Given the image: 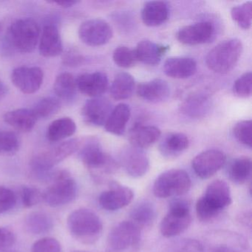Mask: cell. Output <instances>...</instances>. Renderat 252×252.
<instances>
[{"mask_svg":"<svg viewBox=\"0 0 252 252\" xmlns=\"http://www.w3.org/2000/svg\"><path fill=\"white\" fill-rule=\"evenodd\" d=\"M232 203L231 189L222 180H215L206 187V191L196 203V213L202 222H211Z\"/></svg>","mask_w":252,"mask_h":252,"instance_id":"cell-1","label":"cell"},{"mask_svg":"<svg viewBox=\"0 0 252 252\" xmlns=\"http://www.w3.org/2000/svg\"><path fill=\"white\" fill-rule=\"evenodd\" d=\"M79 158L84 164L91 171L95 181H106L109 176L116 173L119 165L111 156L103 151L99 141L91 137L82 147Z\"/></svg>","mask_w":252,"mask_h":252,"instance_id":"cell-2","label":"cell"},{"mask_svg":"<svg viewBox=\"0 0 252 252\" xmlns=\"http://www.w3.org/2000/svg\"><path fill=\"white\" fill-rule=\"evenodd\" d=\"M67 225L72 236L84 244H94L102 233L103 224L99 217L85 208L71 212L67 218Z\"/></svg>","mask_w":252,"mask_h":252,"instance_id":"cell-3","label":"cell"},{"mask_svg":"<svg viewBox=\"0 0 252 252\" xmlns=\"http://www.w3.org/2000/svg\"><path fill=\"white\" fill-rule=\"evenodd\" d=\"M243 52L238 39H230L218 44L206 56L207 67L217 73H226L234 68Z\"/></svg>","mask_w":252,"mask_h":252,"instance_id":"cell-4","label":"cell"},{"mask_svg":"<svg viewBox=\"0 0 252 252\" xmlns=\"http://www.w3.org/2000/svg\"><path fill=\"white\" fill-rule=\"evenodd\" d=\"M40 38L39 25L33 19L23 18L11 24L8 32V45L20 53L34 51Z\"/></svg>","mask_w":252,"mask_h":252,"instance_id":"cell-5","label":"cell"},{"mask_svg":"<svg viewBox=\"0 0 252 252\" xmlns=\"http://www.w3.org/2000/svg\"><path fill=\"white\" fill-rule=\"evenodd\" d=\"M191 185V178L186 171L170 169L158 177L153 185V193L159 198L182 195L188 192Z\"/></svg>","mask_w":252,"mask_h":252,"instance_id":"cell-6","label":"cell"},{"mask_svg":"<svg viewBox=\"0 0 252 252\" xmlns=\"http://www.w3.org/2000/svg\"><path fill=\"white\" fill-rule=\"evenodd\" d=\"M191 222L190 203L184 199L174 200L160 222V232L166 237H173L184 232Z\"/></svg>","mask_w":252,"mask_h":252,"instance_id":"cell-7","label":"cell"},{"mask_svg":"<svg viewBox=\"0 0 252 252\" xmlns=\"http://www.w3.org/2000/svg\"><path fill=\"white\" fill-rule=\"evenodd\" d=\"M77 185L66 171L56 175L54 181L42 194V199L51 207L68 204L76 198Z\"/></svg>","mask_w":252,"mask_h":252,"instance_id":"cell-8","label":"cell"},{"mask_svg":"<svg viewBox=\"0 0 252 252\" xmlns=\"http://www.w3.org/2000/svg\"><path fill=\"white\" fill-rule=\"evenodd\" d=\"M82 141L78 138L64 141L33 158L32 160V166L39 173L48 172L79 150Z\"/></svg>","mask_w":252,"mask_h":252,"instance_id":"cell-9","label":"cell"},{"mask_svg":"<svg viewBox=\"0 0 252 252\" xmlns=\"http://www.w3.org/2000/svg\"><path fill=\"white\" fill-rule=\"evenodd\" d=\"M141 241V228L132 221L118 223L110 231L107 238L110 250L116 252L135 249Z\"/></svg>","mask_w":252,"mask_h":252,"instance_id":"cell-10","label":"cell"},{"mask_svg":"<svg viewBox=\"0 0 252 252\" xmlns=\"http://www.w3.org/2000/svg\"><path fill=\"white\" fill-rule=\"evenodd\" d=\"M113 35L111 26L101 19L87 20L79 29V38L88 46H102L108 43Z\"/></svg>","mask_w":252,"mask_h":252,"instance_id":"cell-11","label":"cell"},{"mask_svg":"<svg viewBox=\"0 0 252 252\" xmlns=\"http://www.w3.org/2000/svg\"><path fill=\"white\" fill-rule=\"evenodd\" d=\"M128 175L138 178L150 169V159L142 149L133 146L124 147L119 154V163Z\"/></svg>","mask_w":252,"mask_h":252,"instance_id":"cell-12","label":"cell"},{"mask_svg":"<svg viewBox=\"0 0 252 252\" xmlns=\"http://www.w3.org/2000/svg\"><path fill=\"white\" fill-rule=\"evenodd\" d=\"M226 156L220 150H208L194 157L191 166L194 173L201 179H208L222 169Z\"/></svg>","mask_w":252,"mask_h":252,"instance_id":"cell-13","label":"cell"},{"mask_svg":"<svg viewBox=\"0 0 252 252\" xmlns=\"http://www.w3.org/2000/svg\"><path fill=\"white\" fill-rule=\"evenodd\" d=\"M43 70L39 67L22 66L14 69L11 81L14 86L25 94L37 92L43 83Z\"/></svg>","mask_w":252,"mask_h":252,"instance_id":"cell-14","label":"cell"},{"mask_svg":"<svg viewBox=\"0 0 252 252\" xmlns=\"http://www.w3.org/2000/svg\"><path fill=\"white\" fill-rule=\"evenodd\" d=\"M133 197V191L130 188L113 182L108 190L100 194L98 202L103 209L114 212L128 206Z\"/></svg>","mask_w":252,"mask_h":252,"instance_id":"cell-15","label":"cell"},{"mask_svg":"<svg viewBox=\"0 0 252 252\" xmlns=\"http://www.w3.org/2000/svg\"><path fill=\"white\" fill-rule=\"evenodd\" d=\"M113 107L107 98L97 97L88 100L82 110V116L87 125L100 126L105 125Z\"/></svg>","mask_w":252,"mask_h":252,"instance_id":"cell-16","label":"cell"},{"mask_svg":"<svg viewBox=\"0 0 252 252\" xmlns=\"http://www.w3.org/2000/svg\"><path fill=\"white\" fill-rule=\"evenodd\" d=\"M215 33V28L210 22H200L185 26L178 31L177 39L187 45H197L210 40Z\"/></svg>","mask_w":252,"mask_h":252,"instance_id":"cell-17","label":"cell"},{"mask_svg":"<svg viewBox=\"0 0 252 252\" xmlns=\"http://www.w3.org/2000/svg\"><path fill=\"white\" fill-rule=\"evenodd\" d=\"M77 90L84 95L91 98H97L108 89V77L103 72L84 73L76 79Z\"/></svg>","mask_w":252,"mask_h":252,"instance_id":"cell-18","label":"cell"},{"mask_svg":"<svg viewBox=\"0 0 252 252\" xmlns=\"http://www.w3.org/2000/svg\"><path fill=\"white\" fill-rule=\"evenodd\" d=\"M136 91L139 98L150 103L162 102L170 95L169 84L161 79H155L139 84Z\"/></svg>","mask_w":252,"mask_h":252,"instance_id":"cell-19","label":"cell"},{"mask_svg":"<svg viewBox=\"0 0 252 252\" xmlns=\"http://www.w3.org/2000/svg\"><path fill=\"white\" fill-rule=\"evenodd\" d=\"M39 50L44 57H56L63 54L61 36L55 25L48 24L44 26L39 38Z\"/></svg>","mask_w":252,"mask_h":252,"instance_id":"cell-20","label":"cell"},{"mask_svg":"<svg viewBox=\"0 0 252 252\" xmlns=\"http://www.w3.org/2000/svg\"><path fill=\"white\" fill-rule=\"evenodd\" d=\"M163 71L173 79H187L197 71V63L189 57H171L165 62Z\"/></svg>","mask_w":252,"mask_h":252,"instance_id":"cell-21","label":"cell"},{"mask_svg":"<svg viewBox=\"0 0 252 252\" xmlns=\"http://www.w3.org/2000/svg\"><path fill=\"white\" fill-rule=\"evenodd\" d=\"M169 15V5L163 1L146 2L141 11V20L149 27L161 26L168 20Z\"/></svg>","mask_w":252,"mask_h":252,"instance_id":"cell-22","label":"cell"},{"mask_svg":"<svg viewBox=\"0 0 252 252\" xmlns=\"http://www.w3.org/2000/svg\"><path fill=\"white\" fill-rule=\"evenodd\" d=\"M189 146L188 137L181 132L166 134L159 144V151L163 157L172 159L182 154Z\"/></svg>","mask_w":252,"mask_h":252,"instance_id":"cell-23","label":"cell"},{"mask_svg":"<svg viewBox=\"0 0 252 252\" xmlns=\"http://www.w3.org/2000/svg\"><path fill=\"white\" fill-rule=\"evenodd\" d=\"M161 132L156 126L136 125L129 131L128 138L131 146L143 150L158 141Z\"/></svg>","mask_w":252,"mask_h":252,"instance_id":"cell-24","label":"cell"},{"mask_svg":"<svg viewBox=\"0 0 252 252\" xmlns=\"http://www.w3.org/2000/svg\"><path fill=\"white\" fill-rule=\"evenodd\" d=\"M212 107V100L209 95L202 93L190 95L181 105L183 114L194 119L203 117L209 113Z\"/></svg>","mask_w":252,"mask_h":252,"instance_id":"cell-25","label":"cell"},{"mask_svg":"<svg viewBox=\"0 0 252 252\" xmlns=\"http://www.w3.org/2000/svg\"><path fill=\"white\" fill-rule=\"evenodd\" d=\"M169 50V46L158 45L150 40L140 42L135 50L137 60L147 64L155 66L161 61L162 57Z\"/></svg>","mask_w":252,"mask_h":252,"instance_id":"cell-26","label":"cell"},{"mask_svg":"<svg viewBox=\"0 0 252 252\" xmlns=\"http://www.w3.org/2000/svg\"><path fill=\"white\" fill-rule=\"evenodd\" d=\"M3 119L7 125L22 132H31L37 121L32 110L25 108L8 112L4 115Z\"/></svg>","mask_w":252,"mask_h":252,"instance_id":"cell-27","label":"cell"},{"mask_svg":"<svg viewBox=\"0 0 252 252\" xmlns=\"http://www.w3.org/2000/svg\"><path fill=\"white\" fill-rule=\"evenodd\" d=\"M129 105L119 104L113 108L105 125L106 131L115 135H122L126 130V125L130 118Z\"/></svg>","mask_w":252,"mask_h":252,"instance_id":"cell-28","label":"cell"},{"mask_svg":"<svg viewBox=\"0 0 252 252\" xmlns=\"http://www.w3.org/2000/svg\"><path fill=\"white\" fill-rule=\"evenodd\" d=\"M135 79L126 72L118 73L110 86V95L115 100L130 98L135 91Z\"/></svg>","mask_w":252,"mask_h":252,"instance_id":"cell-29","label":"cell"},{"mask_svg":"<svg viewBox=\"0 0 252 252\" xmlns=\"http://www.w3.org/2000/svg\"><path fill=\"white\" fill-rule=\"evenodd\" d=\"M76 125L73 119L62 118L54 121L48 126L47 138L51 142H58L67 139L76 132Z\"/></svg>","mask_w":252,"mask_h":252,"instance_id":"cell-30","label":"cell"},{"mask_svg":"<svg viewBox=\"0 0 252 252\" xmlns=\"http://www.w3.org/2000/svg\"><path fill=\"white\" fill-rule=\"evenodd\" d=\"M53 226L54 221L52 218L45 212H32L25 220V227L32 234H42L49 232Z\"/></svg>","mask_w":252,"mask_h":252,"instance_id":"cell-31","label":"cell"},{"mask_svg":"<svg viewBox=\"0 0 252 252\" xmlns=\"http://www.w3.org/2000/svg\"><path fill=\"white\" fill-rule=\"evenodd\" d=\"M54 92L60 99L72 101L77 93L76 79L70 73H63L56 79L54 85Z\"/></svg>","mask_w":252,"mask_h":252,"instance_id":"cell-32","label":"cell"},{"mask_svg":"<svg viewBox=\"0 0 252 252\" xmlns=\"http://www.w3.org/2000/svg\"><path fill=\"white\" fill-rule=\"evenodd\" d=\"M156 216V208L151 202L148 200L137 203L130 212L132 222L138 226H149L154 222Z\"/></svg>","mask_w":252,"mask_h":252,"instance_id":"cell-33","label":"cell"},{"mask_svg":"<svg viewBox=\"0 0 252 252\" xmlns=\"http://www.w3.org/2000/svg\"><path fill=\"white\" fill-rule=\"evenodd\" d=\"M251 174L252 160L249 158H237L234 159L228 166V177L235 184H245L250 178Z\"/></svg>","mask_w":252,"mask_h":252,"instance_id":"cell-34","label":"cell"},{"mask_svg":"<svg viewBox=\"0 0 252 252\" xmlns=\"http://www.w3.org/2000/svg\"><path fill=\"white\" fill-rule=\"evenodd\" d=\"M61 108V104L58 98L46 97L35 104L32 109L36 119H47L55 116Z\"/></svg>","mask_w":252,"mask_h":252,"instance_id":"cell-35","label":"cell"},{"mask_svg":"<svg viewBox=\"0 0 252 252\" xmlns=\"http://www.w3.org/2000/svg\"><path fill=\"white\" fill-rule=\"evenodd\" d=\"M231 15L239 27L244 30L250 29L252 20V2L249 1L234 7L231 9Z\"/></svg>","mask_w":252,"mask_h":252,"instance_id":"cell-36","label":"cell"},{"mask_svg":"<svg viewBox=\"0 0 252 252\" xmlns=\"http://www.w3.org/2000/svg\"><path fill=\"white\" fill-rule=\"evenodd\" d=\"M20 149L17 134L11 131L0 130V156H14Z\"/></svg>","mask_w":252,"mask_h":252,"instance_id":"cell-37","label":"cell"},{"mask_svg":"<svg viewBox=\"0 0 252 252\" xmlns=\"http://www.w3.org/2000/svg\"><path fill=\"white\" fill-rule=\"evenodd\" d=\"M115 64L122 68H129L138 62L135 50L126 46H119L115 49L113 54Z\"/></svg>","mask_w":252,"mask_h":252,"instance_id":"cell-38","label":"cell"},{"mask_svg":"<svg viewBox=\"0 0 252 252\" xmlns=\"http://www.w3.org/2000/svg\"><path fill=\"white\" fill-rule=\"evenodd\" d=\"M252 125L251 120H244L236 124L233 129V133L236 139L243 145L252 147Z\"/></svg>","mask_w":252,"mask_h":252,"instance_id":"cell-39","label":"cell"},{"mask_svg":"<svg viewBox=\"0 0 252 252\" xmlns=\"http://www.w3.org/2000/svg\"><path fill=\"white\" fill-rule=\"evenodd\" d=\"M252 74L251 72H247L242 75L234 82L233 86V92L234 95L240 98H248L252 95Z\"/></svg>","mask_w":252,"mask_h":252,"instance_id":"cell-40","label":"cell"},{"mask_svg":"<svg viewBox=\"0 0 252 252\" xmlns=\"http://www.w3.org/2000/svg\"><path fill=\"white\" fill-rule=\"evenodd\" d=\"M32 252H62V246L57 239L44 237L33 245Z\"/></svg>","mask_w":252,"mask_h":252,"instance_id":"cell-41","label":"cell"},{"mask_svg":"<svg viewBox=\"0 0 252 252\" xmlns=\"http://www.w3.org/2000/svg\"><path fill=\"white\" fill-rule=\"evenodd\" d=\"M21 198L24 206L32 207L42 200V193L35 187H24L22 189Z\"/></svg>","mask_w":252,"mask_h":252,"instance_id":"cell-42","label":"cell"},{"mask_svg":"<svg viewBox=\"0 0 252 252\" xmlns=\"http://www.w3.org/2000/svg\"><path fill=\"white\" fill-rule=\"evenodd\" d=\"M17 198L14 191L0 186V215L8 212L15 206Z\"/></svg>","mask_w":252,"mask_h":252,"instance_id":"cell-43","label":"cell"},{"mask_svg":"<svg viewBox=\"0 0 252 252\" xmlns=\"http://www.w3.org/2000/svg\"><path fill=\"white\" fill-rule=\"evenodd\" d=\"M63 63L69 67H76L83 64L85 58L83 56L76 51V49L70 48L64 53L63 57Z\"/></svg>","mask_w":252,"mask_h":252,"instance_id":"cell-44","label":"cell"},{"mask_svg":"<svg viewBox=\"0 0 252 252\" xmlns=\"http://www.w3.org/2000/svg\"><path fill=\"white\" fill-rule=\"evenodd\" d=\"M16 242L14 233L8 228H0V251H5L14 246Z\"/></svg>","mask_w":252,"mask_h":252,"instance_id":"cell-45","label":"cell"},{"mask_svg":"<svg viewBox=\"0 0 252 252\" xmlns=\"http://www.w3.org/2000/svg\"><path fill=\"white\" fill-rule=\"evenodd\" d=\"M174 252H203L200 243L193 240H184L175 245Z\"/></svg>","mask_w":252,"mask_h":252,"instance_id":"cell-46","label":"cell"},{"mask_svg":"<svg viewBox=\"0 0 252 252\" xmlns=\"http://www.w3.org/2000/svg\"><path fill=\"white\" fill-rule=\"evenodd\" d=\"M49 3L56 4L63 8H71L76 4L79 3L77 1H57V2H49Z\"/></svg>","mask_w":252,"mask_h":252,"instance_id":"cell-47","label":"cell"},{"mask_svg":"<svg viewBox=\"0 0 252 252\" xmlns=\"http://www.w3.org/2000/svg\"><path fill=\"white\" fill-rule=\"evenodd\" d=\"M8 87L0 79V101L5 98V97L6 96L7 94H8Z\"/></svg>","mask_w":252,"mask_h":252,"instance_id":"cell-48","label":"cell"},{"mask_svg":"<svg viewBox=\"0 0 252 252\" xmlns=\"http://www.w3.org/2000/svg\"><path fill=\"white\" fill-rule=\"evenodd\" d=\"M85 252V251H74V252Z\"/></svg>","mask_w":252,"mask_h":252,"instance_id":"cell-49","label":"cell"},{"mask_svg":"<svg viewBox=\"0 0 252 252\" xmlns=\"http://www.w3.org/2000/svg\"><path fill=\"white\" fill-rule=\"evenodd\" d=\"M1 29H2V25L0 23V32H1Z\"/></svg>","mask_w":252,"mask_h":252,"instance_id":"cell-50","label":"cell"},{"mask_svg":"<svg viewBox=\"0 0 252 252\" xmlns=\"http://www.w3.org/2000/svg\"><path fill=\"white\" fill-rule=\"evenodd\" d=\"M114 252V251L109 250L108 252Z\"/></svg>","mask_w":252,"mask_h":252,"instance_id":"cell-51","label":"cell"}]
</instances>
